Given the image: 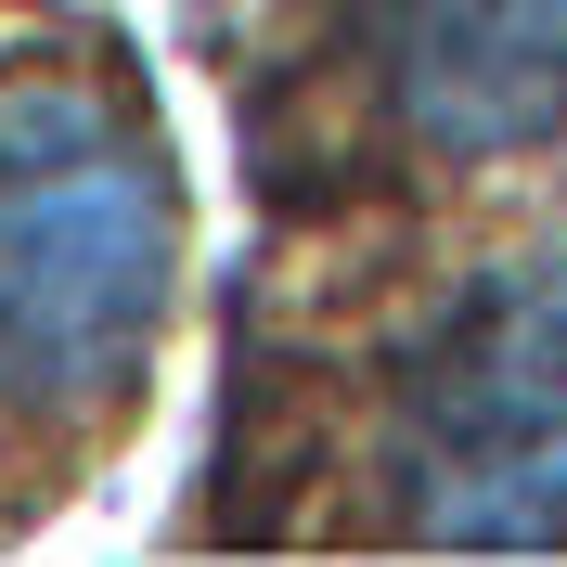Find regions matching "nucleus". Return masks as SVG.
I'll list each match as a JSON object with an SVG mask.
<instances>
[{"mask_svg":"<svg viewBox=\"0 0 567 567\" xmlns=\"http://www.w3.org/2000/svg\"><path fill=\"white\" fill-rule=\"evenodd\" d=\"M181 284V181L104 52L0 65V477L104 452Z\"/></svg>","mask_w":567,"mask_h":567,"instance_id":"1","label":"nucleus"},{"mask_svg":"<svg viewBox=\"0 0 567 567\" xmlns=\"http://www.w3.org/2000/svg\"><path fill=\"white\" fill-rule=\"evenodd\" d=\"M374 529L425 555H567V246L503 258L413 336L374 425Z\"/></svg>","mask_w":567,"mask_h":567,"instance_id":"2","label":"nucleus"},{"mask_svg":"<svg viewBox=\"0 0 567 567\" xmlns=\"http://www.w3.org/2000/svg\"><path fill=\"white\" fill-rule=\"evenodd\" d=\"M336 52L413 168L567 155V0H336Z\"/></svg>","mask_w":567,"mask_h":567,"instance_id":"3","label":"nucleus"}]
</instances>
